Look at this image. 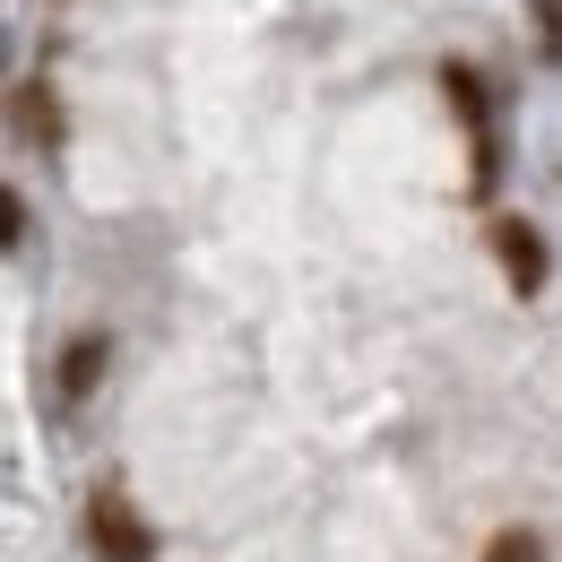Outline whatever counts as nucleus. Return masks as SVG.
Instances as JSON below:
<instances>
[{
	"mask_svg": "<svg viewBox=\"0 0 562 562\" xmlns=\"http://www.w3.org/2000/svg\"><path fill=\"white\" fill-rule=\"evenodd\" d=\"M485 562H546V537L537 528H510V537H493Z\"/></svg>",
	"mask_w": 562,
	"mask_h": 562,
	"instance_id": "obj_6",
	"label": "nucleus"
},
{
	"mask_svg": "<svg viewBox=\"0 0 562 562\" xmlns=\"http://www.w3.org/2000/svg\"><path fill=\"white\" fill-rule=\"evenodd\" d=\"M493 251H502V278L519 285V294L546 285V234H537L528 216H502V225H493Z\"/></svg>",
	"mask_w": 562,
	"mask_h": 562,
	"instance_id": "obj_2",
	"label": "nucleus"
},
{
	"mask_svg": "<svg viewBox=\"0 0 562 562\" xmlns=\"http://www.w3.org/2000/svg\"><path fill=\"white\" fill-rule=\"evenodd\" d=\"M18 243H26V200L0 182V251H18Z\"/></svg>",
	"mask_w": 562,
	"mask_h": 562,
	"instance_id": "obj_7",
	"label": "nucleus"
},
{
	"mask_svg": "<svg viewBox=\"0 0 562 562\" xmlns=\"http://www.w3.org/2000/svg\"><path fill=\"white\" fill-rule=\"evenodd\" d=\"M104 363H113V338H104V329H78L70 347H61V390L87 398V390L104 381Z\"/></svg>",
	"mask_w": 562,
	"mask_h": 562,
	"instance_id": "obj_3",
	"label": "nucleus"
},
{
	"mask_svg": "<svg viewBox=\"0 0 562 562\" xmlns=\"http://www.w3.org/2000/svg\"><path fill=\"white\" fill-rule=\"evenodd\" d=\"M9 122H18V131H26V139H61V113H53V87H44V78H35V87H18V95H9Z\"/></svg>",
	"mask_w": 562,
	"mask_h": 562,
	"instance_id": "obj_4",
	"label": "nucleus"
},
{
	"mask_svg": "<svg viewBox=\"0 0 562 562\" xmlns=\"http://www.w3.org/2000/svg\"><path fill=\"white\" fill-rule=\"evenodd\" d=\"M441 87H450V104H459V113L485 131V78L468 70V61H441Z\"/></svg>",
	"mask_w": 562,
	"mask_h": 562,
	"instance_id": "obj_5",
	"label": "nucleus"
},
{
	"mask_svg": "<svg viewBox=\"0 0 562 562\" xmlns=\"http://www.w3.org/2000/svg\"><path fill=\"white\" fill-rule=\"evenodd\" d=\"M87 546H95V562H156V537H147V519L131 510V502H95L87 510Z\"/></svg>",
	"mask_w": 562,
	"mask_h": 562,
	"instance_id": "obj_1",
	"label": "nucleus"
}]
</instances>
